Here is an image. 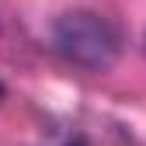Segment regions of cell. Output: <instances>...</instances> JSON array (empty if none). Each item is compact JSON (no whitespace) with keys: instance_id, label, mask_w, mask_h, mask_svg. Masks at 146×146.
Listing matches in <instances>:
<instances>
[{"instance_id":"1","label":"cell","mask_w":146,"mask_h":146,"mask_svg":"<svg viewBox=\"0 0 146 146\" xmlns=\"http://www.w3.org/2000/svg\"><path fill=\"white\" fill-rule=\"evenodd\" d=\"M52 49L87 73H108L122 56V31L98 11H63L52 21Z\"/></svg>"},{"instance_id":"2","label":"cell","mask_w":146,"mask_h":146,"mask_svg":"<svg viewBox=\"0 0 146 146\" xmlns=\"http://www.w3.org/2000/svg\"><path fill=\"white\" fill-rule=\"evenodd\" d=\"M70 146H87V143H84V139H73V143H70Z\"/></svg>"},{"instance_id":"3","label":"cell","mask_w":146,"mask_h":146,"mask_svg":"<svg viewBox=\"0 0 146 146\" xmlns=\"http://www.w3.org/2000/svg\"><path fill=\"white\" fill-rule=\"evenodd\" d=\"M0 101H4V84H0Z\"/></svg>"},{"instance_id":"4","label":"cell","mask_w":146,"mask_h":146,"mask_svg":"<svg viewBox=\"0 0 146 146\" xmlns=\"http://www.w3.org/2000/svg\"><path fill=\"white\" fill-rule=\"evenodd\" d=\"M143 49H146V35H143Z\"/></svg>"}]
</instances>
